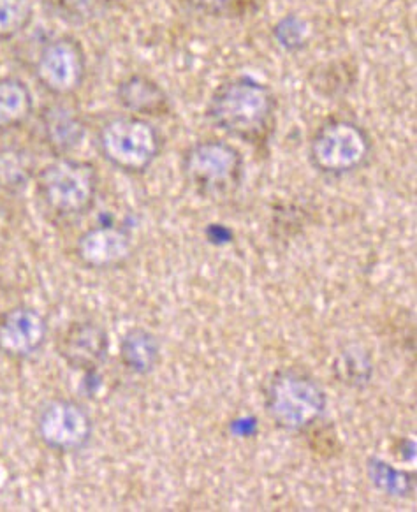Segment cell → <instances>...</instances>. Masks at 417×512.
I'll return each instance as SVG.
<instances>
[{"label":"cell","mask_w":417,"mask_h":512,"mask_svg":"<svg viewBox=\"0 0 417 512\" xmlns=\"http://www.w3.org/2000/svg\"><path fill=\"white\" fill-rule=\"evenodd\" d=\"M275 96L261 81L240 76L222 83L206 108L217 129L247 143H259L270 136L275 124Z\"/></svg>","instance_id":"6da1fadb"},{"label":"cell","mask_w":417,"mask_h":512,"mask_svg":"<svg viewBox=\"0 0 417 512\" xmlns=\"http://www.w3.org/2000/svg\"><path fill=\"white\" fill-rule=\"evenodd\" d=\"M328 407L326 393L312 375L284 368L271 375L264 391V409L271 421L287 432H307Z\"/></svg>","instance_id":"7a4b0ae2"},{"label":"cell","mask_w":417,"mask_h":512,"mask_svg":"<svg viewBox=\"0 0 417 512\" xmlns=\"http://www.w3.org/2000/svg\"><path fill=\"white\" fill-rule=\"evenodd\" d=\"M183 176L199 196L206 199L231 198L242 185L243 162L240 150L220 139L194 143L182 161Z\"/></svg>","instance_id":"3957f363"},{"label":"cell","mask_w":417,"mask_h":512,"mask_svg":"<svg viewBox=\"0 0 417 512\" xmlns=\"http://www.w3.org/2000/svg\"><path fill=\"white\" fill-rule=\"evenodd\" d=\"M37 191L53 213L74 217L96 203L99 173L92 162L57 157L37 175Z\"/></svg>","instance_id":"277c9868"},{"label":"cell","mask_w":417,"mask_h":512,"mask_svg":"<svg viewBox=\"0 0 417 512\" xmlns=\"http://www.w3.org/2000/svg\"><path fill=\"white\" fill-rule=\"evenodd\" d=\"M99 150L110 166L141 175L161 154V138L145 117L122 115L108 120L99 131Z\"/></svg>","instance_id":"5b68a950"},{"label":"cell","mask_w":417,"mask_h":512,"mask_svg":"<svg viewBox=\"0 0 417 512\" xmlns=\"http://www.w3.org/2000/svg\"><path fill=\"white\" fill-rule=\"evenodd\" d=\"M372 141L361 125L347 118H331L310 141V162L319 173L344 176L365 166Z\"/></svg>","instance_id":"8992f818"},{"label":"cell","mask_w":417,"mask_h":512,"mask_svg":"<svg viewBox=\"0 0 417 512\" xmlns=\"http://www.w3.org/2000/svg\"><path fill=\"white\" fill-rule=\"evenodd\" d=\"M37 435L55 453H78L94 435V423L81 403L53 398L37 412Z\"/></svg>","instance_id":"52a82bcc"},{"label":"cell","mask_w":417,"mask_h":512,"mask_svg":"<svg viewBox=\"0 0 417 512\" xmlns=\"http://www.w3.org/2000/svg\"><path fill=\"white\" fill-rule=\"evenodd\" d=\"M87 53L73 36L44 44L36 60V78L55 97H71L87 80Z\"/></svg>","instance_id":"ba28073f"},{"label":"cell","mask_w":417,"mask_h":512,"mask_svg":"<svg viewBox=\"0 0 417 512\" xmlns=\"http://www.w3.org/2000/svg\"><path fill=\"white\" fill-rule=\"evenodd\" d=\"M48 338V322L36 308L27 305L9 308L0 314V354L9 359H29L43 349Z\"/></svg>","instance_id":"9c48e42d"},{"label":"cell","mask_w":417,"mask_h":512,"mask_svg":"<svg viewBox=\"0 0 417 512\" xmlns=\"http://www.w3.org/2000/svg\"><path fill=\"white\" fill-rule=\"evenodd\" d=\"M59 354L73 368L96 372L110 356L108 331L97 322H73L60 338Z\"/></svg>","instance_id":"30bf717a"},{"label":"cell","mask_w":417,"mask_h":512,"mask_svg":"<svg viewBox=\"0 0 417 512\" xmlns=\"http://www.w3.org/2000/svg\"><path fill=\"white\" fill-rule=\"evenodd\" d=\"M131 254V235L122 227H92L76 243V256L90 270L118 268L127 263Z\"/></svg>","instance_id":"8fae6325"},{"label":"cell","mask_w":417,"mask_h":512,"mask_svg":"<svg viewBox=\"0 0 417 512\" xmlns=\"http://www.w3.org/2000/svg\"><path fill=\"white\" fill-rule=\"evenodd\" d=\"M117 101L124 110L136 117L164 115L169 110L166 92L157 81L145 74H131L120 81L117 87Z\"/></svg>","instance_id":"7c38bea8"},{"label":"cell","mask_w":417,"mask_h":512,"mask_svg":"<svg viewBox=\"0 0 417 512\" xmlns=\"http://www.w3.org/2000/svg\"><path fill=\"white\" fill-rule=\"evenodd\" d=\"M44 139L57 157H66L80 147L85 138V122L73 108L55 104L44 111Z\"/></svg>","instance_id":"4fadbf2b"},{"label":"cell","mask_w":417,"mask_h":512,"mask_svg":"<svg viewBox=\"0 0 417 512\" xmlns=\"http://www.w3.org/2000/svg\"><path fill=\"white\" fill-rule=\"evenodd\" d=\"M120 359L134 374L150 375L161 361V342L145 328H131L120 340Z\"/></svg>","instance_id":"5bb4252c"},{"label":"cell","mask_w":417,"mask_h":512,"mask_svg":"<svg viewBox=\"0 0 417 512\" xmlns=\"http://www.w3.org/2000/svg\"><path fill=\"white\" fill-rule=\"evenodd\" d=\"M34 113V97L20 78H0V131L22 127Z\"/></svg>","instance_id":"9a60e30c"},{"label":"cell","mask_w":417,"mask_h":512,"mask_svg":"<svg viewBox=\"0 0 417 512\" xmlns=\"http://www.w3.org/2000/svg\"><path fill=\"white\" fill-rule=\"evenodd\" d=\"M366 474L377 490L395 498H407L416 491V476L396 469L389 461L372 456L366 461Z\"/></svg>","instance_id":"2e32d148"},{"label":"cell","mask_w":417,"mask_h":512,"mask_svg":"<svg viewBox=\"0 0 417 512\" xmlns=\"http://www.w3.org/2000/svg\"><path fill=\"white\" fill-rule=\"evenodd\" d=\"M372 359L359 345H351L338 354L335 374L340 382L349 388H365L372 379Z\"/></svg>","instance_id":"e0dca14e"},{"label":"cell","mask_w":417,"mask_h":512,"mask_svg":"<svg viewBox=\"0 0 417 512\" xmlns=\"http://www.w3.org/2000/svg\"><path fill=\"white\" fill-rule=\"evenodd\" d=\"M32 20L34 6L30 0H0V43L20 36Z\"/></svg>","instance_id":"ac0fdd59"},{"label":"cell","mask_w":417,"mask_h":512,"mask_svg":"<svg viewBox=\"0 0 417 512\" xmlns=\"http://www.w3.org/2000/svg\"><path fill=\"white\" fill-rule=\"evenodd\" d=\"M310 25L305 18L296 15H287L278 20L273 27V37L287 52H298L307 46L310 41Z\"/></svg>","instance_id":"d6986e66"},{"label":"cell","mask_w":417,"mask_h":512,"mask_svg":"<svg viewBox=\"0 0 417 512\" xmlns=\"http://www.w3.org/2000/svg\"><path fill=\"white\" fill-rule=\"evenodd\" d=\"M57 13L66 20H80L97 16L99 9L103 8V0H52Z\"/></svg>","instance_id":"ffe728a7"},{"label":"cell","mask_w":417,"mask_h":512,"mask_svg":"<svg viewBox=\"0 0 417 512\" xmlns=\"http://www.w3.org/2000/svg\"><path fill=\"white\" fill-rule=\"evenodd\" d=\"M27 182V166L18 154L0 155V185L18 187Z\"/></svg>","instance_id":"44dd1931"},{"label":"cell","mask_w":417,"mask_h":512,"mask_svg":"<svg viewBox=\"0 0 417 512\" xmlns=\"http://www.w3.org/2000/svg\"><path fill=\"white\" fill-rule=\"evenodd\" d=\"M183 2L196 11L215 16L222 15L224 11H227L233 0H183Z\"/></svg>","instance_id":"7402d4cb"}]
</instances>
